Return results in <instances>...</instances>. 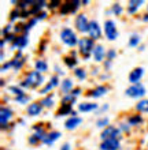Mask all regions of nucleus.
Masks as SVG:
<instances>
[{
  "label": "nucleus",
  "mask_w": 148,
  "mask_h": 150,
  "mask_svg": "<svg viewBox=\"0 0 148 150\" xmlns=\"http://www.w3.org/2000/svg\"><path fill=\"white\" fill-rule=\"evenodd\" d=\"M29 143H30L32 146H36L37 143H40V141H39V138H37L36 135L33 134V135H30V137H29Z\"/></svg>",
  "instance_id": "obj_44"
},
{
  "label": "nucleus",
  "mask_w": 148,
  "mask_h": 150,
  "mask_svg": "<svg viewBox=\"0 0 148 150\" xmlns=\"http://www.w3.org/2000/svg\"><path fill=\"white\" fill-rule=\"evenodd\" d=\"M60 103L62 104H73V105H74V103H76V97H73L71 94H66V96H63V98H62Z\"/></svg>",
  "instance_id": "obj_38"
},
{
  "label": "nucleus",
  "mask_w": 148,
  "mask_h": 150,
  "mask_svg": "<svg viewBox=\"0 0 148 150\" xmlns=\"http://www.w3.org/2000/svg\"><path fill=\"white\" fill-rule=\"evenodd\" d=\"M89 23L91 21L87 18L85 14H78L74 21V26L80 33H89Z\"/></svg>",
  "instance_id": "obj_7"
},
{
  "label": "nucleus",
  "mask_w": 148,
  "mask_h": 150,
  "mask_svg": "<svg viewBox=\"0 0 148 150\" xmlns=\"http://www.w3.org/2000/svg\"><path fill=\"white\" fill-rule=\"evenodd\" d=\"M73 113V104H60L59 109L56 111V116H66V115H70L71 116Z\"/></svg>",
  "instance_id": "obj_21"
},
{
  "label": "nucleus",
  "mask_w": 148,
  "mask_h": 150,
  "mask_svg": "<svg viewBox=\"0 0 148 150\" xmlns=\"http://www.w3.org/2000/svg\"><path fill=\"white\" fill-rule=\"evenodd\" d=\"M119 130L124 131V132H129L130 131V126L126 124V123H119Z\"/></svg>",
  "instance_id": "obj_48"
},
{
  "label": "nucleus",
  "mask_w": 148,
  "mask_h": 150,
  "mask_svg": "<svg viewBox=\"0 0 148 150\" xmlns=\"http://www.w3.org/2000/svg\"><path fill=\"white\" fill-rule=\"evenodd\" d=\"M81 1L78 0H69V1H64L59 8V14L60 15H69V14H74L77 12V10L80 8Z\"/></svg>",
  "instance_id": "obj_4"
},
{
  "label": "nucleus",
  "mask_w": 148,
  "mask_h": 150,
  "mask_svg": "<svg viewBox=\"0 0 148 150\" xmlns=\"http://www.w3.org/2000/svg\"><path fill=\"white\" fill-rule=\"evenodd\" d=\"M122 11H124V8H122V6H121L119 3H114L111 7V12L114 14V15H121L122 14Z\"/></svg>",
  "instance_id": "obj_36"
},
{
  "label": "nucleus",
  "mask_w": 148,
  "mask_h": 150,
  "mask_svg": "<svg viewBox=\"0 0 148 150\" xmlns=\"http://www.w3.org/2000/svg\"><path fill=\"white\" fill-rule=\"evenodd\" d=\"M104 34H106V38L108 40V41H115L117 38H118V30H117V26L115 23H114V21L111 19H107L106 22H104Z\"/></svg>",
  "instance_id": "obj_5"
},
{
  "label": "nucleus",
  "mask_w": 148,
  "mask_h": 150,
  "mask_svg": "<svg viewBox=\"0 0 148 150\" xmlns=\"http://www.w3.org/2000/svg\"><path fill=\"white\" fill-rule=\"evenodd\" d=\"M140 41H141V37L139 36V34H132V37L129 38L128 45H129L130 48H136V47H139Z\"/></svg>",
  "instance_id": "obj_29"
},
{
  "label": "nucleus",
  "mask_w": 148,
  "mask_h": 150,
  "mask_svg": "<svg viewBox=\"0 0 148 150\" xmlns=\"http://www.w3.org/2000/svg\"><path fill=\"white\" fill-rule=\"evenodd\" d=\"M143 21H144V22H148V12H147V14H144V16H143Z\"/></svg>",
  "instance_id": "obj_56"
},
{
  "label": "nucleus",
  "mask_w": 148,
  "mask_h": 150,
  "mask_svg": "<svg viewBox=\"0 0 148 150\" xmlns=\"http://www.w3.org/2000/svg\"><path fill=\"white\" fill-rule=\"evenodd\" d=\"M24 28H25V23H16L14 26V33H19V32H24Z\"/></svg>",
  "instance_id": "obj_47"
},
{
  "label": "nucleus",
  "mask_w": 148,
  "mask_h": 150,
  "mask_svg": "<svg viewBox=\"0 0 148 150\" xmlns=\"http://www.w3.org/2000/svg\"><path fill=\"white\" fill-rule=\"evenodd\" d=\"M29 44V36L28 34H21V36H18L15 38V41L11 44V48L12 49H18V51H22L24 48L28 47Z\"/></svg>",
  "instance_id": "obj_10"
},
{
  "label": "nucleus",
  "mask_w": 148,
  "mask_h": 150,
  "mask_svg": "<svg viewBox=\"0 0 148 150\" xmlns=\"http://www.w3.org/2000/svg\"><path fill=\"white\" fill-rule=\"evenodd\" d=\"M62 4H63V3H62L60 0H51V1L47 4V7H48L49 10H54V8H58V7L60 8V6H62Z\"/></svg>",
  "instance_id": "obj_41"
},
{
  "label": "nucleus",
  "mask_w": 148,
  "mask_h": 150,
  "mask_svg": "<svg viewBox=\"0 0 148 150\" xmlns=\"http://www.w3.org/2000/svg\"><path fill=\"white\" fill-rule=\"evenodd\" d=\"M43 82H44V78H43L41 72L34 70V71L29 72L28 76H26L24 81H21L19 86L22 87V89H37L39 86L43 85Z\"/></svg>",
  "instance_id": "obj_1"
},
{
  "label": "nucleus",
  "mask_w": 148,
  "mask_h": 150,
  "mask_svg": "<svg viewBox=\"0 0 148 150\" xmlns=\"http://www.w3.org/2000/svg\"><path fill=\"white\" fill-rule=\"evenodd\" d=\"M47 1H44V0H41V1H34V4H33L32 7H30V10H29V12H30V15H34L36 16L37 14H40L41 10L47 6Z\"/></svg>",
  "instance_id": "obj_24"
},
{
  "label": "nucleus",
  "mask_w": 148,
  "mask_h": 150,
  "mask_svg": "<svg viewBox=\"0 0 148 150\" xmlns=\"http://www.w3.org/2000/svg\"><path fill=\"white\" fill-rule=\"evenodd\" d=\"M147 90H145V87L141 85V83H136V85H132V86H129L125 91V94L128 96V97H132V98H141V97H144Z\"/></svg>",
  "instance_id": "obj_6"
},
{
  "label": "nucleus",
  "mask_w": 148,
  "mask_h": 150,
  "mask_svg": "<svg viewBox=\"0 0 148 150\" xmlns=\"http://www.w3.org/2000/svg\"><path fill=\"white\" fill-rule=\"evenodd\" d=\"M8 90L11 91L12 94H15V97H18V96H22V94H25V91L22 90V87L21 86H8Z\"/></svg>",
  "instance_id": "obj_35"
},
{
  "label": "nucleus",
  "mask_w": 148,
  "mask_h": 150,
  "mask_svg": "<svg viewBox=\"0 0 148 150\" xmlns=\"http://www.w3.org/2000/svg\"><path fill=\"white\" fill-rule=\"evenodd\" d=\"M81 123H82V119L78 117V116H70V117L64 122V128L66 130H74L77 127L80 126Z\"/></svg>",
  "instance_id": "obj_16"
},
{
  "label": "nucleus",
  "mask_w": 148,
  "mask_h": 150,
  "mask_svg": "<svg viewBox=\"0 0 148 150\" xmlns=\"http://www.w3.org/2000/svg\"><path fill=\"white\" fill-rule=\"evenodd\" d=\"M110 67H111V62H110V60L104 62V68H106V70H110Z\"/></svg>",
  "instance_id": "obj_54"
},
{
  "label": "nucleus",
  "mask_w": 148,
  "mask_h": 150,
  "mask_svg": "<svg viewBox=\"0 0 148 150\" xmlns=\"http://www.w3.org/2000/svg\"><path fill=\"white\" fill-rule=\"evenodd\" d=\"M108 93V89L106 86H96L95 89H92V90L88 91V96L89 97H93V98H99V97H103V96H106Z\"/></svg>",
  "instance_id": "obj_18"
},
{
  "label": "nucleus",
  "mask_w": 148,
  "mask_h": 150,
  "mask_svg": "<svg viewBox=\"0 0 148 150\" xmlns=\"http://www.w3.org/2000/svg\"><path fill=\"white\" fill-rule=\"evenodd\" d=\"M143 75H144V68L143 67H136V68H133L132 71H130L128 79H129V82L132 83V85H136V83H140Z\"/></svg>",
  "instance_id": "obj_11"
},
{
  "label": "nucleus",
  "mask_w": 148,
  "mask_h": 150,
  "mask_svg": "<svg viewBox=\"0 0 148 150\" xmlns=\"http://www.w3.org/2000/svg\"><path fill=\"white\" fill-rule=\"evenodd\" d=\"M41 105L44 108H51L52 105H54V96L52 94H48V96H45L44 98L40 101Z\"/></svg>",
  "instance_id": "obj_30"
},
{
  "label": "nucleus",
  "mask_w": 148,
  "mask_h": 150,
  "mask_svg": "<svg viewBox=\"0 0 148 150\" xmlns=\"http://www.w3.org/2000/svg\"><path fill=\"white\" fill-rule=\"evenodd\" d=\"M52 89H54V85H52L51 82H48L44 87H43V89H40V91H39V93H40V94H45V96H48V94H49V91H51Z\"/></svg>",
  "instance_id": "obj_39"
},
{
  "label": "nucleus",
  "mask_w": 148,
  "mask_h": 150,
  "mask_svg": "<svg viewBox=\"0 0 148 150\" xmlns=\"http://www.w3.org/2000/svg\"><path fill=\"white\" fill-rule=\"evenodd\" d=\"M34 4V0H24V1H18V8L21 11H26V8L32 7Z\"/></svg>",
  "instance_id": "obj_31"
},
{
  "label": "nucleus",
  "mask_w": 148,
  "mask_h": 150,
  "mask_svg": "<svg viewBox=\"0 0 148 150\" xmlns=\"http://www.w3.org/2000/svg\"><path fill=\"white\" fill-rule=\"evenodd\" d=\"M11 29H12V26H11L10 23H8L7 26H4L3 30H1V34H3V37L8 36V34H10V32H11Z\"/></svg>",
  "instance_id": "obj_45"
},
{
  "label": "nucleus",
  "mask_w": 148,
  "mask_h": 150,
  "mask_svg": "<svg viewBox=\"0 0 148 150\" xmlns=\"http://www.w3.org/2000/svg\"><path fill=\"white\" fill-rule=\"evenodd\" d=\"M144 4V0H130L128 1V12L129 14H136L137 10L141 7Z\"/></svg>",
  "instance_id": "obj_22"
},
{
  "label": "nucleus",
  "mask_w": 148,
  "mask_h": 150,
  "mask_svg": "<svg viewBox=\"0 0 148 150\" xmlns=\"http://www.w3.org/2000/svg\"><path fill=\"white\" fill-rule=\"evenodd\" d=\"M108 122H110V120H108V117H106V116H104V117H100L99 120H97L96 126L99 127V128H106V127L110 126V124H108Z\"/></svg>",
  "instance_id": "obj_37"
},
{
  "label": "nucleus",
  "mask_w": 148,
  "mask_h": 150,
  "mask_svg": "<svg viewBox=\"0 0 148 150\" xmlns=\"http://www.w3.org/2000/svg\"><path fill=\"white\" fill-rule=\"evenodd\" d=\"M34 67H36V71H39V72L48 71V63L44 59H37L36 63H34Z\"/></svg>",
  "instance_id": "obj_25"
},
{
  "label": "nucleus",
  "mask_w": 148,
  "mask_h": 150,
  "mask_svg": "<svg viewBox=\"0 0 148 150\" xmlns=\"http://www.w3.org/2000/svg\"><path fill=\"white\" fill-rule=\"evenodd\" d=\"M43 105H41L40 101H36V103L29 104L28 108H26V112H28L29 116H39V115L43 112Z\"/></svg>",
  "instance_id": "obj_15"
},
{
  "label": "nucleus",
  "mask_w": 148,
  "mask_h": 150,
  "mask_svg": "<svg viewBox=\"0 0 148 150\" xmlns=\"http://www.w3.org/2000/svg\"><path fill=\"white\" fill-rule=\"evenodd\" d=\"M60 150H71V147H70V143H64V145H62Z\"/></svg>",
  "instance_id": "obj_53"
},
{
  "label": "nucleus",
  "mask_w": 148,
  "mask_h": 150,
  "mask_svg": "<svg viewBox=\"0 0 148 150\" xmlns=\"http://www.w3.org/2000/svg\"><path fill=\"white\" fill-rule=\"evenodd\" d=\"M143 123V117H141L140 113H134L132 116H129L128 117V124L129 126H139Z\"/></svg>",
  "instance_id": "obj_26"
},
{
  "label": "nucleus",
  "mask_w": 148,
  "mask_h": 150,
  "mask_svg": "<svg viewBox=\"0 0 148 150\" xmlns=\"http://www.w3.org/2000/svg\"><path fill=\"white\" fill-rule=\"evenodd\" d=\"M49 82H51L52 85H54V87L58 86V85H60V83H59V78H58V75H52V76H51V81H49Z\"/></svg>",
  "instance_id": "obj_49"
},
{
  "label": "nucleus",
  "mask_w": 148,
  "mask_h": 150,
  "mask_svg": "<svg viewBox=\"0 0 148 150\" xmlns=\"http://www.w3.org/2000/svg\"><path fill=\"white\" fill-rule=\"evenodd\" d=\"M88 3H89L88 0H82V1H81V4H84V6H87V4H88Z\"/></svg>",
  "instance_id": "obj_58"
},
{
  "label": "nucleus",
  "mask_w": 148,
  "mask_h": 150,
  "mask_svg": "<svg viewBox=\"0 0 148 150\" xmlns=\"http://www.w3.org/2000/svg\"><path fill=\"white\" fill-rule=\"evenodd\" d=\"M11 62H12V66H14L12 68H14L15 71H18V70H21V68L24 67L25 62H26V57L22 55V52L18 51L15 53V56H14V59H11Z\"/></svg>",
  "instance_id": "obj_14"
},
{
  "label": "nucleus",
  "mask_w": 148,
  "mask_h": 150,
  "mask_svg": "<svg viewBox=\"0 0 148 150\" xmlns=\"http://www.w3.org/2000/svg\"><path fill=\"white\" fill-rule=\"evenodd\" d=\"M29 100H30V97H29L26 93H25V94H22V96L15 97V101H16V103H19V104H26V103H29Z\"/></svg>",
  "instance_id": "obj_40"
},
{
  "label": "nucleus",
  "mask_w": 148,
  "mask_h": 150,
  "mask_svg": "<svg viewBox=\"0 0 148 150\" xmlns=\"http://www.w3.org/2000/svg\"><path fill=\"white\" fill-rule=\"evenodd\" d=\"M73 89H74V87H73V81L71 79L66 78V79H63V81L60 82V90H62V93H63L64 96L70 94Z\"/></svg>",
  "instance_id": "obj_23"
},
{
  "label": "nucleus",
  "mask_w": 148,
  "mask_h": 150,
  "mask_svg": "<svg viewBox=\"0 0 148 150\" xmlns=\"http://www.w3.org/2000/svg\"><path fill=\"white\" fill-rule=\"evenodd\" d=\"M60 135L62 134H60L59 131H49V132H47L45 138L43 139V143L47 145V146H51V145H54L55 141H58L60 138Z\"/></svg>",
  "instance_id": "obj_17"
},
{
  "label": "nucleus",
  "mask_w": 148,
  "mask_h": 150,
  "mask_svg": "<svg viewBox=\"0 0 148 150\" xmlns=\"http://www.w3.org/2000/svg\"><path fill=\"white\" fill-rule=\"evenodd\" d=\"M0 85H1V86H4V85H6V82H4V79H1V81H0Z\"/></svg>",
  "instance_id": "obj_59"
},
{
  "label": "nucleus",
  "mask_w": 148,
  "mask_h": 150,
  "mask_svg": "<svg viewBox=\"0 0 148 150\" xmlns=\"http://www.w3.org/2000/svg\"><path fill=\"white\" fill-rule=\"evenodd\" d=\"M37 22H39V21H37L34 16H33V18H30V21H29L28 23H25V28H24V33H25V34H28L29 30H30V29H32L33 26L37 23Z\"/></svg>",
  "instance_id": "obj_34"
},
{
  "label": "nucleus",
  "mask_w": 148,
  "mask_h": 150,
  "mask_svg": "<svg viewBox=\"0 0 148 150\" xmlns=\"http://www.w3.org/2000/svg\"><path fill=\"white\" fill-rule=\"evenodd\" d=\"M4 45H6V41H4V40H1V41H0V47H1V49L4 48Z\"/></svg>",
  "instance_id": "obj_57"
},
{
  "label": "nucleus",
  "mask_w": 148,
  "mask_h": 150,
  "mask_svg": "<svg viewBox=\"0 0 148 150\" xmlns=\"http://www.w3.org/2000/svg\"><path fill=\"white\" fill-rule=\"evenodd\" d=\"M11 117H12L11 109L7 107H1V109H0V127H1V130L8 128V124H10Z\"/></svg>",
  "instance_id": "obj_9"
},
{
  "label": "nucleus",
  "mask_w": 148,
  "mask_h": 150,
  "mask_svg": "<svg viewBox=\"0 0 148 150\" xmlns=\"http://www.w3.org/2000/svg\"><path fill=\"white\" fill-rule=\"evenodd\" d=\"M119 134H121L119 127L108 126L102 131L100 138H102V141H106V139H119Z\"/></svg>",
  "instance_id": "obj_8"
},
{
  "label": "nucleus",
  "mask_w": 148,
  "mask_h": 150,
  "mask_svg": "<svg viewBox=\"0 0 148 150\" xmlns=\"http://www.w3.org/2000/svg\"><path fill=\"white\" fill-rule=\"evenodd\" d=\"M21 15H22V11H21L19 8H14L10 12V22H15L18 18H21Z\"/></svg>",
  "instance_id": "obj_33"
},
{
  "label": "nucleus",
  "mask_w": 148,
  "mask_h": 150,
  "mask_svg": "<svg viewBox=\"0 0 148 150\" xmlns=\"http://www.w3.org/2000/svg\"><path fill=\"white\" fill-rule=\"evenodd\" d=\"M136 111L140 113H148V100L143 98L136 104Z\"/></svg>",
  "instance_id": "obj_27"
},
{
  "label": "nucleus",
  "mask_w": 148,
  "mask_h": 150,
  "mask_svg": "<svg viewBox=\"0 0 148 150\" xmlns=\"http://www.w3.org/2000/svg\"><path fill=\"white\" fill-rule=\"evenodd\" d=\"M60 40H62L67 47H71V48L78 45V41H80V40L77 38L76 32L70 28H63L60 30Z\"/></svg>",
  "instance_id": "obj_3"
},
{
  "label": "nucleus",
  "mask_w": 148,
  "mask_h": 150,
  "mask_svg": "<svg viewBox=\"0 0 148 150\" xmlns=\"http://www.w3.org/2000/svg\"><path fill=\"white\" fill-rule=\"evenodd\" d=\"M18 37V34H15V33H10L8 36H6V37H3V40L6 41V42H14L15 41V38Z\"/></svg>",
  "instance_id": "obj_43"
},
{
  "label": "nucleus",
  "mask_w": 148,
  "mask_h": 150,
  "mask_svg": "<svg viewBox=\"0 0 148 150\" xmlns=\"http://www.w3.org/2000/svg\"><path fill=\"white\" fill-rule=\"evenodd\" d=\"M95 47H96L95 40H92L91 37H82V38L78 41V52L84 56V60L89 59V56L92 55Z\"/></svg>",
  "instance_id": "obj_2"
},
{
  "label": "nucleus",
  "mask_w": 148,
  "mask_h": 150,
  "mask_svg": "<svg viewBox=\"0 0 148 150\" xmlns=\"http://www.w3.org/2000/svg\"><path fill=\"white\" fill-rule=\"evenodd\" d=\"M81 91H82V90H81L80 87H74V89L71 90V93H70V94H71L73 97H76V98H77V97H78V96L81 94Z\"/></svg>",
  "instance_id": "obj_50"
},
{
  "label": "nucleus",
  "mask_w": 148,
  "mask_h": 150,
  "mask_svg": "<svg viewBox=\"0 0 148 150\" xmlns=\"http://www.w3.org/2000/svg\"><path fill=\"white\" fill-rule=\"evenodd\" d=\"M34 18H36L37 21H43V19H45V18H47V12H45V11H41L40 14H37V15L34 16Z\"/></svg>",
  "instance_id": "obj_51"
},
{
  "label": "nucleus",
  "mask_w": 148,
  "mask_h": 150,
  "mask_svg": "<svg viewBox=\"0 0 148 150\" xmlns=\"http://www.w3.org/2000/svg\"><path fill=\"white\" fill-rule=\"evenodd\" d=\"M106 53H107V52L104 51V48L102 47V45H96V47H95V49H93V52H92L93 60H95V62H97V63L103 62V59L106 57Z\"/></svg>",
  "instance_id": "obj_19"
},
{
  "label": "nucleus",
  "mask_w": 148,
  "mask_h": 150,
  "mask_svg": "<svg viewBox=\"0 0 148 150\" xmlns=\"http://www.w3.org/2000/svg\"><path fill=\"white\" fill-rule=\"evenodd\" d=\"M12 67H14V66H12V62L10 60L8 63H4L3 66H1V72H6L7 70H10V68H12Z\"/></svg>",
  "instance_id": "obj_46"
},
{
  "label": "nucleus",
  "mask_w": 148,
  "mask_h": 150,
  "mask_svg": "<svg viewBox=\"0 0 148 150\" xmlns=\"http://www.w3.org/2000/svg\"><path fill=\"white\" fill-rule=\"evenodd\" d=\"M97 108H99V105H97L96 103H80V104H78V111L84 112V113L96 111Z\"/></svg>",
  "instance_id": "obj_20"
},
{
  "label": "nucleus",
  "mask_w": 148,
  "mask_h": 150,
  "mask_svg": "<svg viewBox=\"0 0 148 150\" xmlns=\"http://www.w3.org/2000/svg\"><path fill=\"white\" fill-rule=\"evenodd\" d=\"M89 37L92 40H95V41L102 37V29H100L97 21H95V19H92L91 23H89Z\"/></svg>",
  "instance_id": "obj_12"
},
{
  "label": "nucleus",
  "mask_w": 148,
  "mask_h": 150,
  "mask_svg": "<svg viewBox=\"0 0 148 150\" xmlns=\"http://www.w3.org/2000/svg\"><path fill=\"white\" fill-rule=\"evenodd\" d=\"M63 62H64V64H66L69 68H73V70L77 68V63H78V60H77L76 57H73V56H64Z\"/></svg>",
  "instance_id": "obj_28"
},
{
  "label": "nucleus",
  "mask_w": 148,
  "mask_h": 150,
  "mask_svg": "<svg viewBox=\"0 0 148 150\" xmlns=\"http://www.w3.org/2000/svg\"><path fill=\"white\" fill-rule=\"evenodd\" d=\"M41 128H44V126H43V123H36V124L33 126V130H34V131L41 130Z\"/></svg>",
  "instance_id": "obj_52"
},
{
  "label": "nucleus",
  "mask_w": 148,
  "mask_h": 150,
  "mask_svg": "<svg viewBox=\"0 0 148 150\" xmlns=\"http://www.w3.org/2000/svg\"><path fill=\"white\" fill-rule=\"evenodd\" d=\"M100 150H119V139H106L100 143Z\"/></svg>",
  "instance_id": "obj_13"
},
{
  "label": "nucleus",
  "mask_w": 148,
  "mask_h": 150,
  "mask_svg": "<svg viewBox=\"0 0 148 150\" xmlns=\"http://www.w3.org/2000/svg\"><path fill=\"white\" fill-rule=\"evenodd\" d=\"M106 57H107V60H110V62H112V60L117 57V52L115 49H108L107 53H106Z\"/></svg>",
  "instance_id": "obj_42"
},
{
  "label": "nucleus",
  "mask_w": 148,
  "mask_h": 150,
  "mask_svg": "<svg viewBox=\"0 0 148 150\" xmlns=\"http://www.w3.org/2000/svg\"><path fill=\"white\" fill-rule=\"evenodd\" d=\"M74 75H76L80 81H85V78H87V71H85L84 68L77 67V68H74Z\"/></svg>",
  "instance_id": "obj_32"
},
{
  "label": "nucleus",
  "mask_w": 148,
  "mask_h": 150,
  "mask_svg": "<svg viewBox=\"0 0 148 150\" xmlns=\"http://www.w3.org/2000/svg\"><path fill=\"white\" fill-rule=\"evenodd\" d=\"M55 71H56V74H62V75H63V71H62L58 66H55Z\"/></svg>",
  "instance_id": "obj_55"
}]
</instances>
